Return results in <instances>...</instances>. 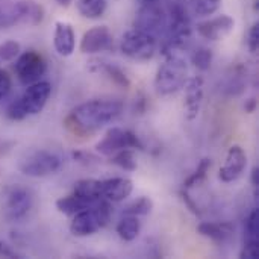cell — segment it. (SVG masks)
Instances as JSON below:
<instances>
[{"instance_id": "cell-1", "label": "cell", "mask_w": 259, "mask_h": 259, "mask_svg": "<svg viewBox=\"0 0 259 259\" xmlns=\"http://www.w3.org/2000/svg\"><path fill=\"white\" fill-rule=\"evenodd\" d=\"M123 103L118 100L94 99L76 106L65 118V126L76 135L93 134L120 117Z\"/></svg>"}, {"instance_id": "cell-2", "label": "cell", "mask_w": 259, "mask_h": 259, "mask_svg": "<svg viewBox=\"0 0 259 259\" xmlns=\"http://www.w3.org/2000/svg\"><path fill=\"white\" fill-rule=\"evenodd\" d=\"M50 94H52V85L49 82L39 80L32 85H27L26 91L8 106L6 115L15 121L24 120L26 117L30 115H36L44 109Z\"/></svg>"}, {"instance_id": "cell-3", "label": "cell", "mask_w": 259, "mask_h": 259, "mask_svg": "<svg viewBox=\"0 0 259 259\" xmlns=\"http://www.w3.org/2000/svg\"><path fill=\"white\" fill-rule=\"evenodd\" d=\"M188 80V67L182 56L176 52L165 55V61L159 65L155 76V88L161 96H170L184 88Z\"/></svg>"}, {"instance_id": "cell-4", "label": "cell", "mask_w": 259, "mask_h": 259, "mask_svg": "<svg viewBox=\"0 0 259 259\" xmlns=\"http://www.w3.org/2000/svg\"><path fill=\"white\" fill-rule=\"evenodd\" d=\"M111 219V205L108 200L100 199L90 208L74 214L73 222L70 223V232L74 237H88L100 231L108 225Z\"/></svg>"}, {"instance_id": "cell-5", "label": "cell", "mask_w": 259, "mask_h": 259, "mask_svg": "<svg viewBox=\"0 0 259 259\" xmlns=\"http://www.w3.org/2000/svg\"><path fill=\"white\" fill-rule=\"evenodd\" d=\"M62 165L61 158L49 150H35L27 153L18 164V170L29 178H44L56 173Z\"/></svg>"}, {"instance_id": "cell-6", "label": "cell", "mask_w": 259, "mask_h": 259, "mask_svg": "<svg viewBox=\"0 0 259 259\" xmlns=\"http://www.w3.org/2000/svg\"><path fill=\"white\" fill-rule=\"evenodd\" d=\"M156 47H158L156 36L141 32V30H137V29L126 32L120 42L121 53L132 59H138V61L150 59L155 55Z\"/></svg>"}, {"instance_id": "cell-7", "label": "cell", "mask_w": 259, "mask_h": 259, "mask_svg": "<svg viewBox=\"0 0 259 259\" xmlns=\"http://www.w3.org/2000/svg\"><path fill=\"white\" fill-rule=\"evenodd\" d=\"M123 149L144 150V144L141 143L140 137L137 134H134L132 131L121 129V127H112L105 134L103 140H100L96 146V150L103 156H112L114 153H117Z\"/></svg>"}, {"instance_id": "cell-8", "label": "cell", "mask_w": 259, "mask_h": 259, "mask_svg": "<svg viewBox=\"0 0 259 259\" xmlns=\"http://www.w3.org/2000/svg\"><path fill=\"white\" fill-rule=\"evenodd\" d=\"M134 29L150 33L158 38L159 33H164L167 29V12L164 8L155 3H144L137 12Z\"/></svg>"}, {"instance_id": "cell-9", "label": "cell", "mask_w": 259, "mask_h": 259, "mask_svg": "<svg viewBox=\"0 0 259 259\" xmlns=\"http://www.w3.org/2000/svg\"><path fill=\"white\" fill-rule=\"evenodd\" d=\"M47 70L46 59L41 53L35 50H27L21 53L15 61V73L18 80L23 85H32L35 82H39Z\"/></svg>"}, {"instance_id": "cell-10", "label": "cell", "mask_w": 259, "mask_h": 259, "mask_svg": "<svg viewBox=\"0 0 259 259\" xmlns=\"http://www.w3.org/2000/svg\"><path fill=\"white\" fill-rule=\"evenodd\" d=\"M32 203L33 200H32V194L29 193V190L20 185H14L6 194V202H5L6 219L11 222L21 220L30 211Z\"/></svg>"}, {"instance_id": "cell-11", "label": "cell", "mask_w": 259, "mask_h": 259, "mask_svg": "<svg viewBox=\"0 0 259 259\" xmlns=\"http://www.w3.org/2000/svg\"><path fill=\"white\" fill-rule=\"evenodd\" d=\"M247 167V155L241 146H232L226 155V161L220 168L219 178L225 184L235 182L240 179Z\"/></svg>"}, {"instance_id": "cell-12", "label": "cell", "mask_w": 259, "mask_h": 259, "mask_svg": "<svg viewBox=\"0 0 259 259\" xmlns=\"http://www.w3.org/2000/svg\"><path fill=\"white\" fill-rule=\"evenodd\" d=\"M114 36L106 26H96L87 30L80 39V52L91 55L112 49Z\"/></svg>"}, {"instance_id": "cell-13", "label": "cell", "mask_w": 259, "mask_h": 259, "mask_svg": "<svg viewBox=\"0 0 259 259\" xmlns=\"http://www.w3.org/2000/svg\"><path fill=\"white\" fill-rule=\"evenodd\" d=\"M235 26V21L231 15H219L215 18L202 21L197 24V32L202 38L208 41H220L228 36Z\"/></svg>"}, {"instance_id": "cell-14", "label": "cell", "mask_w": 259, "mask_h": 259, "mask_svg": "<svg viewBox=\"0 0 259 259\" xmlns=\"http://www.w3.org/2000/svg\"><path fill=\"white\" fill-rule=\"evenodd\" d=\"M185 87V108H187V117L188 120H194L199 112L203 102V77L196 76L190 80H187Z\"/></svg>"}, {"instance_id": "cell-15", "label": "cell", "mask_w": 259, "mask_h": 259, "mask_svg": "<svg viewBox=\"0 0 259 259\" xmlns=\"http://www.w3.org/2000/svg\"><path fill=\"white\" fill-rule=\"evenodd\" d=\"M134 184L126 178H112L102 181V199L109 202H121L132 194Z\"/></svg>"}, {"instance_id": "cell-16", "label": "cell", "mask_w": 259, "mask_h": 259, "mask_svg": "<svg viewBox=\"0 0 259 259\" xmlns=\"http://www.w3.org/2000/svg\"><path fill=\"white\" fill-rule=\"evenodd\" d=\"M53 46L55 50L61 56H71L76 47V36L71 24L58 21L55 24V35H53Z\"/></svg>"}, {"instance_id": "cell-17", "label": "cell", "mask_w": 259, "mask_h": 259, "mask_svg": "<svg viewBox=\"0 0 259 259\" xmlns=\"http://www.w3.org/2000/svg\"><path fill=\"white\" fill-rule=\"evenodd\" d=\"M12 5H14V11H15L18 24L20 23H26V24L36 26L44 18L42 6L35 3V2H32V0H20V2L12 3Z\"/></svg>"}, {"instance_id": "cell-18", "label": "cell", "mask_w": 259, "mask_h": 259, "mask_svg": "<svg viewBox=\"0 0 259 259\" xmlns=\"http://www.w3.org/2000/svg\"><path fill=\"white\" fill-rule=\"evenodd\" d=\"M234 225L229 223V222H220V223H209V222H205V223H200L197 226V232L206 238H211L214 241H226L229 240L232 235H234Z\"/></svg>"}, {"instance_id": "cell-19", "label": "cell", "mask_w": 259, "mask_h": 259, "mask_svg": "<svg viewBox=\"0 0 259 259\" xmlns=\"http://www.w3.org/2000/svg\"><path fill=\"white\" fill-rule=\"evenodd\" d=\"M97 202V200H96ZM94 200H90V199H85L82 196H77V194H70V196H65V197H61L56 200V209L65 215H74L87 208H90L91 205L96 203Z\"/></svg>"}, {"instance_id": "cell-20", "label": "cell", "mask_w": 259, "mask_h": 259, "mask_svg": "<svg viewBox=\"0 0 259 259\" xmlns=\"http://www.w3.org/2000/svg\"><path fill=\"white\" fill-rule=\"evenodd\" d=\"M74 194L82 196L90 200H100L102 199V181L99 179H82L74 184Z\"/></svg>"}, {"instance_id": "cell-21", "label": "cell", "mask_w": 259, "mask_h": 259, "mask_svg": "<svg viewBox=\"0 0 259 259\" xmlns=\"http://www.w3.org/2000/svg\"><path fill=\"white\" fill-rule=\"evenodd\" d=\"M118 237L124 241H134L141 231V223L138 220V217L135 215H123V219L118 222L117 228H115Z\"/></svg>"}, {"instance_id": "cell-22", "label": "cell", "mask_w": 259, "mask_h": 259, "mask_svg": "<svg viewBox=\"0 0 259 259\" xmlns=\"http://www.w3.org/2000/svg\"><path fill=\"white\" fill-rule=\"evenodd\" d=\"M108 6V0H77V9L82 17L96 20L100 18Z\"/></svg>"}, {"instance_id": "cell-23", "label": "cell", "mask_w": 259, "mask_h": 259, "mask_svg": "<svg viewBox=\"0 0 259 259\" xmlns=\"http://www.w3.org/2000/svg\"><path fill=\"white\" fill-rule=\"evenodd\" d=\"M99 64H100L99 70H102L114 83H117L121 88H129L131 87L129 77L126 76V73L120 67H117L115 64H111V62H99Z\"/></svg>"}, {"instance_id": "cell-24", "label": "cell", "mask_w": 259, "mask_h": 259, "mask_svg": "<svg viewBox=\"0 0 259 259\" xmlns=\"http://www.w3.org/2000/svg\"><path fill=\"white\" fill-rule=\"evenodd\" d=\"M111 161L123 170H127V171L137 170V156H135L134 149H123L114 153L111 156Z\"/></svg>"}, {"instance_id": "cell-25", "label": "cell", "mask_w": 259, "mask_h": 259, "mask_svg": "<svg viewBox=\"0 0 259 259\" xmlns=\"http://www.w3.org/2000/svg\"><path fill=\"white\" fill-rule=\"evenodd\" d=\"M153 209V202L143 196L140 197L138 200L129 203L124 209H123V215H135V217H140V215H149Z\"/></svg>"}, {"instance_id": "cell-26", "label": "cell", "mask_w": 259, "mask_h": 259, "mask_svg": "<svg viewBox=\"0 0 259 259\" xmlns=\"http://www.w3.org/2000/svg\"><path fill=\"white\" fill-rule=\"evenodd\" d=\"M211 165H212V161H211L209 158H203V159L199 162L197 170L184 182V190H190V188H193L194 185L202 184V182L205 181V178H206V175H208Z\"/></svg>"}, {"instance_id": "cell-27", "label": "cell", "mask_w": 259, "mask_h": 259, "mask_svg": "<svg viewBox=\"0 0 259 259\" xmlns=\"http://www.w3.org/2000/svg\"><path fill=\"white\" fill-rule=\"evenodd\" d=\"M212 50L206 49V47H199L193 52L191 55V62L194 64V67L200 71H206L209 70L211 64H212Z\"/></svg>"}, {"instance_id": "cell-28", "label": "cell", "mask_w": 259, "mask_h": 259, "mask_svg": "<svg viewBox=\"0 0 259 259\" xmlns=\"http://www.w3.org/2000/svg\"><path fill=\"white\" fill-rule=\"evenodd\" d=\"M222 0H191V6L194 12L200 17L212 15L219 11Z\"/></svg>"}, {"instance_id": "cell-29", "label": "cell", "mask_w": 259, "mask_h": 259, "mask_svg": "<svg viewBox=\"0 0 259 259\" xmlns=\"http://www.w3.org/2000/svg\"><path fill=\"white\" fill-rule=\"evenodd\" d=\"M246 241H259V209H252L244 226Z\"/></svg>"}, {"instance_id": "cell-30", "label": "cell", "mask_w": 259, "mask_h": 259, "mask_svg": "<svg viewBox=\"0 0 259 259\" xmlns=\"http://www.w3.org/2000/svg\"><path fill=\"white\" fill-rule=\"evenodd\" d=\"M20 55V44L17 41H6L0 44V64L9 62Z\"/></svg>"}, {"instance_id": "cell-31", "label": "cell", "mask_w": 259, "mask_h": 259, "mask_svg": "<svg viewBox=\"0 0 259 259\" xmlns=\"http://www.w3.org/2000/svg\"><path fill=\"white\" fill-rule=\"evenodd\" d=\"M18 24L14 5H0V29H8Z\"/></svg>"}, {"instance_id": "cell-32", "label": "cell", "mask_w": 259, "mask_h": 259, "mask_svg": "<svg viewBox=\"0 0 259 259\" xmlns=\"http://www.w3.org/2000/svg\"><path fill=\"white\" fill-rule=\"evenodd\" d=\"M247 47L250 53H256L259 49V24L255 23L247 33Z\"/></svg>"}, {"instance_id": "cell-33", "label": "cell", "mask_w": 259, "mask_h": 259, "mask_svg": "<svg viewBox=\"0 0 259 259\" xmlns=\"http://www.w3.org/2000/svg\"><path fill=\"white\" fill-rule=\"evenodd\" d=\"M240 256L244 259L258 258L259 256V241H246Z\"/></svg>"}, {"instance_id": "cell-34", "label": "cell", "mask_w": 259, "mask_h": 259, "mask_svg": "<svg viewBox=\"0 0 259 259\" xmlns=\"http://www.w3.org/2000/svg\"><path fill=\"white\" fill-rule=\"evenodd\" d=\"M11 87H12L11 76L8 74V71L0 68V100L8 96V93L11 91Z\"/></svg>"}, {"instance_id": "cell-35", "label": "cell", "mask_w": 259, "mask_h": 259, "mask_svg": "<svg viewBox=\"0 0 259 259\" xmlns=\"http://www.w3.org/2000/svg\"><path fill=\"white\" fill-rule=\"evenodd\" d=\"M0 256H8V258H17V253L5 243L0 241Z\"/></svg>"}, {"instance_id": "cell-36", "label": "cell", "mask_w": 259, "mask_h": 259, "mask_svg": "<svg viewBox=\"0 0 259 259\" xmlns=\"http://www.w3.org/2000/svg\"><path fill=\"white\" fill-rule=\"evenodd\" d=\"M244 109H246V112H249V114L255 112V109H256V99H249V100H246Z\"/></svg>"}, {"instance_id": "cell-37", "label": "cell", "mask_w": 259, "mask_h": 259, "mask_svg": "<svg viewBox=\"0 0 259 259\" xmlns=\"http://www.w3.org/2000/svg\"><path fill=\"white\" fill-rule=\"evenodd\" d=\"M252 184H253L255 190H258L259 188V168L258 167H255V168L252 170Z\"/></svg>"}, {"instance_id": "cell-38", "label": "cell", "mask_w": 259, "mask_h": 259, "mask_svg": "<svg viewBox=\"0 0 259 259\" xmlns=\"http://www.w3.org/2000/svg\"><path fill=\"white\" fill-rule=\"evenodd\" d=\"M61 6H64V8H67V6H70L71 3H73V0H56Z\"/></svg>"}, {"instance_id": "cell-39", "label": "cell", "mask_w": 259, "mask_h": 259, "mask_svg": "<svg viewBox=\"0 0 259 259\" xmlns=\"http://www.w3.org/2000/svg\"><path fill=\"white\" fill-rule=\"evenodd\" d=\"M143 3H155V2H159V0H140Z\"/></svg>"}]
</instances>
